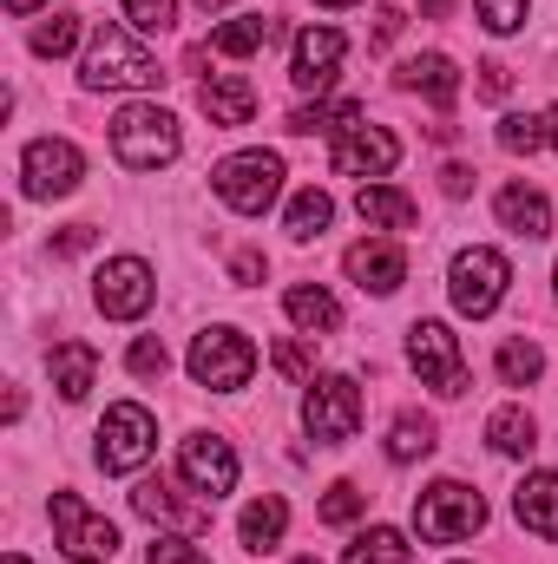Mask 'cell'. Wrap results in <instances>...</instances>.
<instances>
[{
  "mask_svg": "<svg viewBox=\"0 0 558 564\" xmlns=\"http://www.w3.org/2000/svg\"><path fill=\"white\" fill-rule=\"evenodd\" d=\"M79 86L86 93H151V86H164V66L126 26H93L86 59H79Z\"/></svg>",
  "mask_w": 558,
  "mask_h": 564,
  "instance_id": "cell-1",
  "label": "cell"
},
{
  "mask_svg": "<svg viewBox=\"0 0 558 564\" xmlns=\"http://www.w3.org/2000/svg\"><path fill=\"white\" fill-rule=\"evenodd\" d=\"M112 151L126 171H158L184 151V132L164 106H119L112 112Z\"/></svg>",
  "mask_w": 558,
  "mask_h": 564,
  "instance_id": "cell-2",
  "label": "cell"
},
{
  "mask_svg": "<svg viewBox=\"0 0 558 564\" xmlns=\"http://www.w3.org/2000/svg\"><path fill=\"white\" fill-rule=\"evenodd\" d=\"M480 525H486V499H480L473 486H460V479H433L415 499V532L427 545H460V539H473Z\"/></svg>",
  "mask_w": 558,
  "mask_h": 564,
  "instance_id": "cell-3",
  "label": "cell"
},
{
  "mask_svg": "<svg viewBox=\"0 0 558 564\" xmlns=\"http://www.w3.org/2000/svg\"><path fill=\"white\" fill-rule=\"evenodd\" d=\"M250 375H257V341L244 335V328H204L197 341H191V381L197 388H211V394H237V388H250Z\"/></svg>",
  "mask_w": 558,
  "mask_h": 564,
  "instance_id": "cell-4",
  "label": "cell"
},
{
  "mask_svg": "<svg viewBox=\"0 0 558 564\" xmlns=\"http://www.w3.org/2000/svg\"><path fill=\"white\" fill-rule=\"evenodd\" d=\"M211 191H217L237 217H264L282 197V158L277 151H230V158L211 171Z\"/></svg>",
  "mask_w": 558,
  "mask_h": 564,
  "instance_id": "cell-5",
  "label": "cell"
},
{
  "mask_svg": "<svg viewBox=\"0 0 558 564\" xmlns=\"http://www.w3.org/2000/svg\"><path fill=\"white\" fill-rule=\"evenodd\" d=\"M53 545L73 564H112L119 558V525L99 519L79 492H53Z\"/></svg>",
  "mask_w": 558,
  "mask_h": 564,
  "instance_id": "cell-6",
  "label": "cell"
},
{
  "mask_svg": "<svg viewBox=\"0 0 558 564\" xmlns=\"http://www.w3.org/2000/svg\"><path fill=\"white\" fill-rule=\"evenodd\" d=\"M506 282H513V263L500 257V250H460L453 257V270H447V295H453V308L460 315H473V322H486L500 302H506Z\"/></svg>",
  "mask_w": 558,
  "mask_h": 564,
  "instance_id": "cell-7",
  "label": "cell"
},
{
  "mask_svg": "<svg viewBox=\"0 0 558 564\" xmlns=\"http://www.w3.org/2000/svg\"><path fill=\"white\" fill-rule=\"evenodd\" d=\"M211 506L217 499H204L191 479H139L132 486V512L139 519H151V525H164V532H184V539H197L204 525H211Z\"/></svg>",
  "mask_w": 558,
  "mask_h": 564,
  "instance_id": "cell-8",
  "label": "cell"
},
{
  "mask_svg": "<svg viewBox=\"0 0 558 564\" xmlns=\"http://www.w3.org/2000/svg\"><path fill=\"white\" fill-rule=\"evenodd\" d=\"M302 426H309V440H322V446L355 440V433H362V388H355L348 375H315L309 394H302Z\"/></svg>",
  "mask_w": 558,
  "mask_h": 564,
  "instance_id": "cell-9",
  "label": "cell"
},
{
  "mask_svg": "<svg viewBox=\"0 0 558 564\" xmlns=\"http://www.w3.org/2000/svg\"><path fill=\"white\" fill-rule=\"evenodd\" d=\"M408 361H415L420 388H433V394H466L473 388V375H466V361H460V335L447 328V322H415L408 328Z\"/></svg>",
  "mask_w": 558,
  "mask_h": 564,
  "instance_id": "cell-10",
  "label": "cell"
},
{
  "mask_svg": "<svg viewBox=\"0 0 558 564\" xmlns=\"http://www.w3.org/2000/svg\"><path fill=\"white\" fill-rule=\"evenodd\" d=\"M151 446H158L151 408H139V401L106 408V421H99V466L106 473H139L144 459H151Z\"/></svg>",
  "mask_w": 558,
  "mask_h": 564,
  "instance_id": "cell-11",
  "label": "cell"
},
{
  "mask_svg": "<svg viewBox=\"0 0 558 564\" xmlns=\"http://www.w3.org/2000/svg\"><path fill=\"white\" fill-rule=\"evenodd\" d=\"M86 177V158L73 139H33L20 151V191L26 197H73Z\"/></svg>",
  "mask_w": 558,
  "mask_h": 564,
  "instance_id": "cell-12",
  "label": "cell"
},
{
  "mask_svg": "<svg viewBox=\"0 0 558 564\" xmlns=\"http://www.w3.org/2000/svg\"><path fill=\"white\" fill-rule=\"evenodd\" d=\"M93 302H99V315H112V322H139L144 308L158 302L151 263H144V257H112V263L93 276Z\"/></svg>",
  "mask_w": 558,
  "mask_h": 564,
  "instance_id": "cell-13",
  "label": "cell"
},
{
  "mask_svg": "<svg viewBox=\"0 0 558 564\" xmlns=\"http://www.w3.org/2000/svg\"><path fill=\"white\" fill-rule=\"evenodd\" d=\"M329 164H335V177H362V184L368 177H388L401 164V139L388 126H348V132H335Z\"/></svg>",
  "mask_w": 558,
  "mask_h": 564,
  "instance_id": "cell-14",
  "label": "cell"
},
{
  "mask_svg": "<svg viewBox=\"0 0 558 564\" xmlns=\"http://www.w3.org/2000/svg\"><path fill=\"white\" fill-rule=\"evenodd\" d=\"M178 479H191L204 499L237 492V453H230V440H217V433H191V440L178 446Z\"/></svg>",
  "mask_w": 558,
  "mask_h": 564,
  "instance_id": "cell-15",
  "label": "cell"
},
{
  "mask_svg": "<svg viewBox=\"0 0 558 564\" xmlns=\"http://www.w3.org/2000/svg\"><path fill=\"white\" fill-rule=\"evenodd\" d=\"M342 270H348V282H355L362 295H395V289L408 282V250H401L395 237H368V243H355V250L342 257Z\"/></svg>",
  "mask_w": 558,
  "mask_h": 564,
  "instance_id": "cell-16",
  "label": "cell"
},
{
  "mask_svg": "<svg viewBox=\"0 0 558 564\" xmlns=\"http://www.w3.org/2000/svg\"><path fill=\"white\" fill-rule=\"evenodd\" d=\"M342 53H348V40L335 26H302L296 33V59H289V79L302 93H329L335 73H342Z\"/></svg>",
  "mask_w": 558,
  "mask_h": 564,
  "instance_id": "cell-17",
  "label": "cell"
},
{
  "mask_svg": "<svg viewBox=\"0 0 558 564\" xmlns=\"http://www.w3.org/2000/svg\"><path fill=\"white\" fill-rule=\"evenodd\" d=\"M197 106H204V119H211V126L237 132V126H250V119H257V86H250L244 73H211V79L197 86Z\"/></svg>",
  "mask_w": 558,
  "mask_h": 564,
  "instance_id": "cell-18",
  "label": "cell"
},
{
  "mask_svg": "<svg viewBox=\"0 0 558 564\" xmlns=\"http://www.w3.org/2000/svg\"><path fill=\"white\" fill-rule=\"evenodd\" d=\"M493 217H500L513 237H526V243L552 237V204H546V191H533V184H506V191L493 197Z\"/></svg>",
  "mask_w": 558,
  "mask_h": 564,
  "instance_id": "cell-19",
  "label": "cell"
},
{
  "mask_svg": "<svg viewBox=\"0 0 558 564\" xmlns=\"http://www.w3.org/2000/svg\"><path fill=\"white\" fill-rule=\"evenodd\" d=\"M395 86H401V93H427L440 112H453V99H460V73H453L447 53H415V59H401Z\"/></svg>",
  "mask_w": 558,
  "mask_h": 564,
  "instance_id": "cell-20",
  "label": "cell"
},
{
  "mask_svg": "<svg viewBox=\"0 0 558 564\" xmlns=\"http://www.w3.org/2000/svg\"><path fill=\"white\" fill-rule=\"evenodd\" d=\"M513 512L526 532H539L546 545H558V473H526L513 492Z\"/></svg>",
  "mask_w": 558,
  "mask_h": 564,
  "instance_id": "cell-21",
  "label": "cell"
},
{
  "mask_svg": "<svg viewBox=\"0 0 558 564\" xmlns=\"http://www.w3.org/2000/svg\"><path fill=\"white\" fill-rule=\"evenodd\" d=\"M46 375H53V388H60L66 401H86L93 381H99V348H93V341H53Z\"/></svg>",
  "mask_w": 558,
  "mask_h": 564,
  "instance_id": "cell-22",
  "label": "cell"
},
{
  "mask_svg": "<svg viewBox=\"0 0 558 564\" xmlns=\"http://www.w3.org/2000/svg\"><path fill=\"white\" fill-rule=\"evenodd\" d=\"M282 308H289V322H296L302 335H335V328H342V302H335L322 282H296V289L282 295Z\"/></svg>",
  "mask_w": 558,
  "mask_h": 564,
  "instance_id": "cell-23",
  "label": "cell"
},
{
  "mask_svg": "<svg viewBox=\"0 0 558 564\" xmlns=\"http://www.w3.org/2000/svg\"><path fill=\"white\" fill-rule=\"evenodd\" d=\"M282 532H289V506H282L277 492H264V499H250L244 506V519H237V539H244V552H277Z\"/></svg>",
  "mask_w": 558,
  "mask_h": 564,
  "instance_id": "cell-24",
  "label": "cell"
},
{
  "mask_svg": "<svg viewBox=\"0 0 558 564\" xmlns=\"http://www.w3.org/2000/svg\"><path fill=\"white\" fill-rule=\"evenodd\" d=\"M355 210H362L368 230H388V237H395V230H415V197L395 191V184H362Z\"/></svg>",
  "mask_w": 558,
  "mask_h": 564,
  "instance_id": "cell-25",
  "label": "cell"
},
{
  "mask_svg": "<svg viewBox=\"0 0 558 564\" xmlns=\"http://www.w3.org/2000/svg\"><path fill=\"white\" fill-rule=\"evenodd\" d=\"M277 40V20L270 13H237V20H224L217 33H211V53H224V59H250L257 46H270Z\"/></svg>",
  "mask_w": 558,
  "mask_h": 564,
  "instance_id": "cell-26",
  "label": "cell"
},
{
  "mask_svg": "<svg viewBox=\"0 0 558 564\" xmlns=\"http://www.w3.org/2000/svg\"><path fill=\"white\" fill-rule=\"evenodd\" d=\"M329 224H335V197H329V191H315V184H309V191H296V197H289V210H282V230H289L296 243H315Z\"/></svg>",
  "mask_w": 558,
  "mask_h": 564,
  "instance_id": "cell-27",
  "label": "cell"
},
{
  "mask_svg": "<svg viewBox=\"0 0 558 564\" xmlns=\"http://www.w3.org/2000/svg\"><path fill=\"white\" fill-rule=\"evenodd\" d=\"M486 446H493L500 459H526V453L539 446V421H533L526 408H500V414L486 421Z\"/></svg>",
  "mask_w": 558,
  "mask_h": 564,
  "instance_id": "cell-28",
  "label": "cell"
},
{
  "mask_svg": "<svg viewBox=\"0 0 558 564\" xmlns=\"http://www.w3.org/2000/svg\"><path fill=\"white\" fill-rule=\"evenodd\" d=\"M415 558V545H408V532H395V525H368L348 552H342V564H408Z\"/></svg>",
  "mask_w": 558,
  "mask_h": 564,
  "instance_id": "cell-29",
  "label": "cell"
},
{
  "mask_svg": "<svg viewBox=\"0 0 558 564\" xmlns=\"http://www.w3.org/2000/svg\"><path fill=\"white\" fill-rule=\"evenodd\" d=\"M348 126H362V99H329V106H296L289 112V132H348Z\"/></svg>",
  "mask_w": 558,
  "mask_h": 564,
  "instance_id": "cell-30",
  "label": "cell"
},
{
  "mask_svg": "<svg viewBox=\"0 0 558 564\" xmlns=\"http://www.w3.org/2000/svg\"><path fill=\"white\" fill-rule=\"evenodd\" d=\"M500 381L506 388H533L539 375H546V355H539V341H526V335H513V341H500Z\"/></svg>",
  "mask_w": 558,
  "mask_h": 564,
  "instance_id": "cell-31",
  "label": "cell"
},
{
  "mask_svg": "<svg viewBox=\"0 0 558 564\" xmlns=\"http://www.w3.org/2000/svg\"><path fill=\"white\" fill-rule=\"evenodd\" d=\"M427 453H433V421L408 408L401 421L388 426V459H395V466H415V459H427Z\"/></svg>",
  "mask_w": 558,
  "mask_h": 564,
  "instance_id": "cell-32",
  "label": "cell"
},
{
  "mask_svg": "<svg viewBox=\"0 0 558 564\" xmlns=\"http://www.w3.org/2000/svg\"><path fill=\"white\" fill-rule=\"evenodd\" d=\"M362 512H368V492H362L355 479H335V486L322 492V506H315V519H322V525H355Z\"/></svg>",
  "mask_w": 558,
  "mask_h": 564,
  "instance_id": "cell-33",
  "label": "cell"
},
{
  "mask_svg": "<svg viewBox=\"0 0 558 564\" xmlns=\"http://www.w3.org/2000/svg\"><path fill=\"white\" fill-rule=\"evenodd\" d=\"M270 361H277V375L282 381H315V335H289V341H277L270 348Z\"/></svg>",
  "mask_w": 558,
  "mask_h": 564,
  "instance_id": "cell-34",
  "label": "cell"
},
{
  "mask_svg": "<svg viewBox=\"0 0 558 564\" xmlns=\"http://www.w3.org/2000/svg\"><path fill=\"white\" fill-rule=\"evenodd\" d=\"M73 40H79V20H73V13H53V20H40V26H33V53H40V59L73 53Z\"/></svg>",
  "mask_w": 558,
  "mask_h": 564,
  "instance_id": "cell-35",
  "label": "cell"
},
{
  "mask_svg": "<svg viewBox=\"0 0 558 564\" xmlns=\"http://www.w3.org/2000/svg\"><path fill=\"white\" fill-rule=\"evenodd\" d=\"M493 139H500V151H539V144H546V119H533V112H506Z\"/></svg>",
  "mask_w": 558,
  "mask_h": 564,
  "instance_id": "cell-36",
  "label": "cell"
},
{
  "mask_svg": "<svg viewBox=\"0 0 558 564\" xmlns=\"http://www.w3.org/2000/svg\"><path fill=\"white\" fill-rule=\"evenodd\" d=\"M473 13H480L486 33H519L526 13H533V0H473Z\"/></svg>",
  "mask_w": 558,
  "mask_h": 564,
  "instance_id": "cell-37",
  "label": "cell"
},
{
  "mask_svg": "<svg viewBox=\"0 0 558 564\" xmlns=\"http://www.w3.org/2000/svg\"><path fill=\"white\" fill-rule=\"evenodd\" d=\"M119 7L139 33H171V20H178V0H119Z\"/></svg>",
  "mask_w": 558,
  "mask_h": 564,
  "instance_id": "cell-38",
  "label": "cell"
},
{
  "mask_svg": "<svg viewBox=\"0 0 558 564\" xmlns=\"http://www.w3.org/2000/svg\"><path fill=\"white\" fill-rule=\"evenodd\" d=\"M126 368H132L139 381H164L171 355H164V341H158V335H139V341H132V355H126Z\"/></svg>",
  "mask_w": 558,
  "mask_h": 564,
  "instance_id": "cell-39",
  "label": "cell"
},
{
  "mask_svg": "<svg viewBox=\"0 0 558 564\" xmlns=\"http://www.w3.org/2000/svg\"><path fill=\"white\" fill-rule=\"evenodd\" d=\"M144 564H211V558H204L184 532H158V545L144 552Z\"/></svg>",
  "mask_w": 558,
  "mask_h": 564,
  "instance_id": "cell-40",
  "label": "cell"
},
{
  "mask_svg": "<svg viewBox=\"0 0 558 564\" xmlns=\"http://www.w3.org/2000/svg\"><path fill=\"white\" fill-rule=\"evenodd\" d=\"M93 243H99L93 224H66V230L53 237V257H79V250H93Z\"/></svg>",
  "mask_w": 558,
  "mask_h": 564,
  "instance_id": "cell-41",
  "label": "cell"
},
{
  "mask_svg": "<svg viewBox=\"0 0 558 564\" xmlns=\"http://www.w3.org/2000/svg\"><path fill=\"white\" fill-rule=\"evenodd\" d=\"M480 93H486V99H506V93H513V73H506L500 59H486V66H480Z\"/></svg>",
  "mask_w": 558,
  "mask_h": 564,
  "instance_id": "cell-42",
  "label": "cell"
},
{
  "mask_svg": "<svg viewBox=\"0 0 558 564\" xmlns=\"http://www.w3.org/2000/svg\"><path fill=\"white\" fill-rule=\"evenodd\" d=\"M401 26H408V13H401V7H382V13H375V46H395Z\"/></svg>",
  "mask_w": 558,
  "mask_h": 564,
  "instance_id": "cell-43",
  "label": "cell"
},
{
  "mask_svg": "<svg viewBox=\"0 0 558 564\" xmlns=\"http://www.w3.org/2000/svg\"><path fill=\"white\" fill-rule=\"evenodd\" d=\"M440 191H447V197H466V191H473V171H466V164H447V171H440Z\"/></svg>",
  "mask_w": 558,
  "mask_h": 564,
  "instance_id": "cell-44",
  "label": "cell"
},
{
  "mask_svg": "<svg viewBox=\"0 0 558 564\" xmlns=\"http://www.w3.org/2000/svg\"><path fill=\"white\" fill-rule=\"evenodd\" d=\"M230 276H237V282H264V257H257V250H244V257L230 263Z\"/></svg>",
  "mask_w": 558,
  "mask_h": 564,
  "instance_id": "cell-45",
  "label": "cell"
},
{
  "mask_svg": "<svg viewBox=\"0 0 558 564\" xmlns=\"http://www.w3.org/2000/svg\"><path fill=\"white\" fill-rule=\"evenodd\" d=\"M46 0H7V13H40Z\"/></svg>",
  "mask_w": 558,
  "mask_h": 564,
  "instance_id": "cell-46",
  "label": "cell"
},
{
  "mask_svg": "<svg viewBox=\"0 0 558 564\" xmlns=\"http://www.w3.org/2000/svg\"><path fill=\"white\" fill-rule=\"evenodd\" d=\"M546 144H552V151H558V106H552V112H546Z\"/></svg>",
  "mask_w": 558,
  "mask_h": 564,
  "instance_id": "cell-47",
  "label": "cell"
},
{
  "mask_svg": "<svg viewBox=\"0 0 558 564\" xmlns=\"http://www.w3.org/2000/svg\"><path fill=\"white\" fill-rule=\"evenodd\" d=\"M0 564H26V552H7V558H0Z\"/></svg>",
  "mask_w": 558,
  "mask_h": 564,
  "instance_id": "cell-48",
  "label": "cell"
},
{
  "mask_svg": "<svg viewBox=\"0 0 558 564\" xmlns=\"http://www.w3.org/2000/svg\"><path fill=\"white\" fill-rule=\"evenodd\" d=\"M315 7H355V0H315Z\"/></svg>",
  "mask_w": 558,
  "mask_h": 564,
  "instance_id": "cell-49",
  "label": "cell"
},
{
  "mask_svg": "<svg viewBox=\"0 0 558 564\" xmlns=\"http://www.w3.org/2000/svg\"><path fill=\"white\" fill-rule=\"evenodd\" d=\"M197 7H204V13H217V7H224V0H197Z\"/></svg>",
  "mask_w": 558,
  "mask_h": 564,
  "instance_id": "cell-50",
  "label": "cell"
},
{
  "mask_svg": "<svg viewBox=\"0 0 558 564\" xmlns=\"http://www.w3.org/2000/svg\"><path fill=\"white\" fill-rule=\"evenodd\" d=\"M552 295H558V289H552Z\"/></svg>",
  "mask_w": 558,
  "mask_h": 564,
  "instance_id": "cell-51",
  "label": "cell"
}]
</instances>
